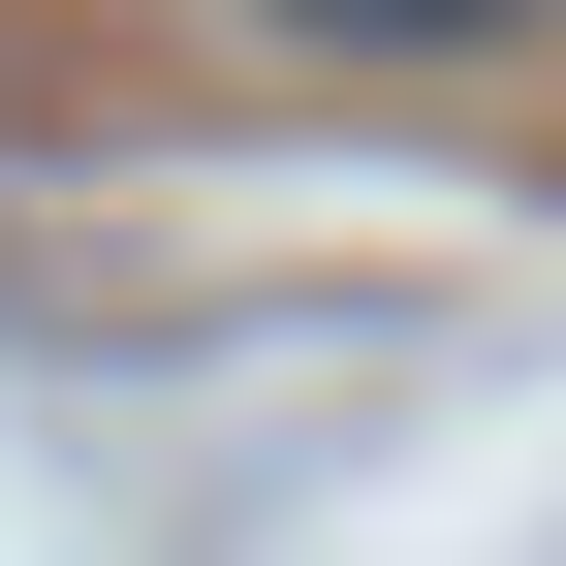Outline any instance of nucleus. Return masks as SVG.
Masks as SVG:
<instances>
[{
	"instance_id": "nucleus-1",
	"label": "nucleus",
	"mask_w": 566,
	"mask_h": 566,
	"mask_svg": "<svg viewBox=\"0 0 566 566\" xmlns=\"http://www.w3.org/2000/svg\"><path fill=\"white\" fill-rule=\"evenodd\" d=\"M283 63H346V95H441V63H535L566 0H252Z\"/></svg>"
}]
</instances>
